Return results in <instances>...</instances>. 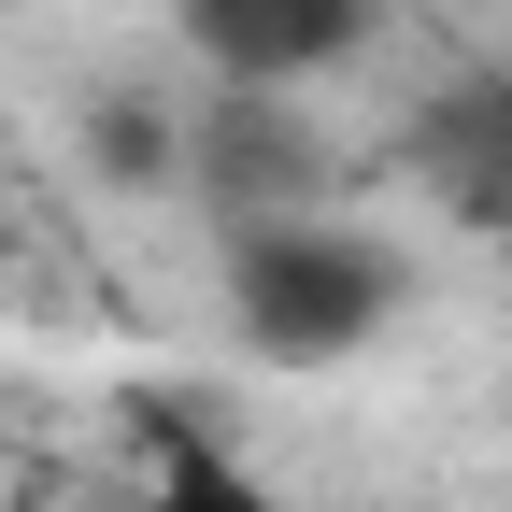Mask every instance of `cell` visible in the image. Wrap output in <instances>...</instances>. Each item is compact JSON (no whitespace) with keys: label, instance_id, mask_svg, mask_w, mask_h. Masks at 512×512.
Segmentation results:
<instances>
[{"label":"cell","instance_id":"6da1fadb","mask_svg":"<svg viewBox=\"0 0 512 512\" xmlns=\"http://www.w3.org/2000/svg\"><path fill=\"white\" fill-rule=\"evenodd\" d=\"M228 299H242V342H271V356H356L384 328V299H399V271L313 214H271V228H242Z\"/></svg>","mask_w":512,"mask_h":512},{"label":"cell","instance_id":"277c9868","mask_svg":"<svg viewBox=\"0 0 512 512\" xmlns=\"http://www.w3.org/2000/svg\"><path fill=\"white\" fill-rule=\"evenodd\" d=\"M413 171L441 214L470 228H512V72H456L427 114H413Z\"/></svg>","mask_w":512,"mask_h":512},{"label":"cell","instance_id":"7a4b0ae2","mask_svg":"<svg viewBox=\"0 0 512 512\" xmlns=\"http://www.w3.org/2000/svg\"><path fill=\"white\" fill-rule=\"evenodd\" d=\"M185 171L228 200V228H271V214H299L313 185H328V143H313L271 86H214V114L185 128Z\"/></svg>","mask_w":512,"mask_h":512},{"label":"cell","instance_id":"3957f363","mask_svg":"<svg viewBox=\"0 0 512 512\" xmlns=\"http://www.w3.org/2000/svg\"><path fill=\"white\" fill-rule=\"evenodd\" d=\"M185 43L228 86H299V72L370 43V0H185Z\"/></svg>","mask_w":512,"mask_h":512},{"label":"cell","instance_id":"5b68a950","mask_svg":"<svg viewBox=\"0 0 512 512\" xmlns=\"http://www.w3.org/2000/svg\"><path fill=\"white\" fill-rule=\"evenodd\" d=\"M86 157H100L114 185H171V171H185V128H171L157 100H100V114H86Z\"/></svg>","mask_w":512,"mask_h":512},{"label":"cell","instance_id":"8992f818","mask_svg":"<svg viewBox=\"0 0 512 512\" xmlns=\"http://www.w3.org/2000/svg\"><path fill=\"white\" fill-rule=\"evenodd\" d=\"M143 512H271V498H256L228 456H200V441H171V470L143 484Z\"/></svg>","mask_w":512,"mask_h":512}]
</instances>
